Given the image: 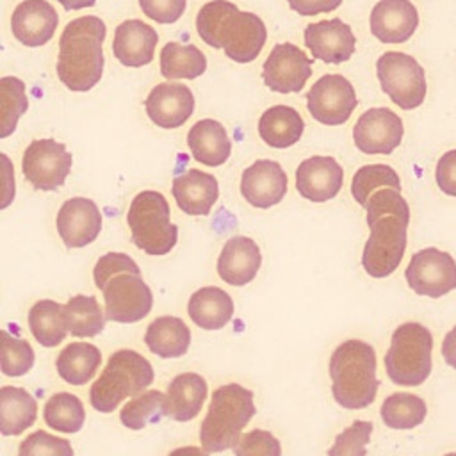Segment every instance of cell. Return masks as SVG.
I'll use <instances>...</instances> for the list:
<instances>
[{
    "mask_svg": "<svg viewBox=\"0 0 456 456\" xmlns=\"http://www.w3.org/2000/svg\"><path fill=\"white\" fill-rule=\"evenodd\" d=\"M303 37L312 57L326 64H342L356 50V36L340 18L308 23Z\"/></svg>",
    "mask_w": 456,
    "mask_h": 456,
    "instance_id": "cell-17",
    "label": "cell"
},
{
    "mask_svg": "<svg viewBox=\"0 0 456 456\" xmlns=\"http://www.w3.org/2000/svg\"><path fill=\"white\" fill-rule=\"evenodd\" d=\"M435 180L444 194L456 198V148L445 151L438 159L435 167Z\"/></svg>",
    "mask_w": 456,
    "mask_h": 456,
    "instance_id": "cell-48",
    "label": "cell"
},
{
    "mask_svg": "<svg viewBox=\"0 0 456 456\" xmlns=\"http://www.w3.org/2000/svg\"><path fill=\"white\" fill-rule=\"evenodd\" d=\"M287 187V173L271 159L255 160L240 176V194L255 208H271L278 205L285 198Z\"/></svg>",
    "mask_w": 456,
    "mask_h": 456,
    "instance_id": "cell-18",
    "label": "cell"
},
{
    "mask_svg": "<svg viewBox=\"0 0 456 456\" xmlns=\"http://www.w3.org/2000/svg\"><path fill=\"white\" fill-rule=\"evenodd\" d=\"M73 164L71 153L55 139H34L23 151L21 171L37 191H55L64 185Z\"/></svg>",
    "mask_w": 456,
    "mask_h": 456,
    "instance_id": "cell-10",
    "label": "cell"
},
{
    "mask_svg": "<svg viewBox=\"0 0 456 456\" xmlns=\"http://www.w3.org/2000/svg\"><path fill=\"white\" fill-rule=\"evenodd\" d=\"M105 23L93 14L71 20L59 37L57 77L73 93L93 89L103 75Z\"/></svg>",
    "mask_w": 456,
    "mask_h": 456,
    "instance_id": "cell-2",
    "label": "cell"
},
{
    "mask_svg": "<svg viewBox=\"0 0 456 456\" xmlns=\"http://www.w3.org/2000/svg\"><path fill=\"white\" fill-rule=\"evenodd\" d=\"M126 224L132 242L148 255H167L176 246L178 228L171 223L169 205L162 192H137L130 201Z\"/></svg>",
    "mask_w": 456,
    "mask_h": 456,
    "instance_id": "cell-7",
    "label": "cell"
},
{
    "mask_svg": "<svg viewBox=\"0 0 456 456\" xmlns=\"http://www.w3.org/2000/svg\"><path fill=\"white\" fill-rule=\"evenodd\" d=\"M376 75L383 93L401 109L411 110L424 103L428 84L424 68L404 52H385L376 61Z\"/></svg>",
    "mask_w": 456,
    "mask_h": 456,
    "instance_id": "cell-8",
    "label": "cell"
},
{
    "mask_svg": "<svg viewBox=\"0 0 456 456\" xmlns=\"http://www.w3.org/2000/svg\"><path fill=\"white\" fill-rule=\"evenodd\" d=\"M64 315L68 331L73 337H96L105 328V310L100 306L94 296L77 294L64 305Z\"/></svg>",
    "mask_w": 456,
    "mask_h": 456,
    "instance_id": "cell-35",
    "label": "cell"
},
{
    "mask_svg": "<svg viewBox=\"0 0 456 456\" xmlns=\"http://www.w3.org/2000/svg\"><path fill=\"white\" fill-rule=\"evenodd\" d=\"M403 119L388 107L365 110L353 126L354 146L365 155H390L403 141Z\"/></svg>",
    "mask_w": 456,
    "mask_h": 456,
    "instance_id": "cell-15",
    "label": "cell"
},
{
    "mask_svg": "<svg viewBox=\"0 0 456 456\" xmlns=\"http://www.w3.org/2000/svg\"><path fill=\"white\" fill-rule=\"evenodd\" d=\"M372 428L369 420H354L337 435L333 445L328 449V456H365Z\"/></svg>",
    "mask_w": 456,
    "mask_h": 456,
    "instance_id": "cell-42",
    "label": "cell"
},
{
    "mask_svg": "<svg viewBox=\"0 0 456 456\" xmlns=\"http://www.w3.org/2000/svg\"><path fill=\"white\" fill-rule=\"evenodd\" d=\"M66 11H78L86 7H93L96 0H57Z\"/></svg>",
    "mask_w": 456,
    "mask_h": 456,
    "instance_id": "cell-52",
    "label": "cell"
},
{
    "mask_svg": "<svg viewBox=\"0 0 456 456\" xmlns=\"http://www.w3.org/2000/svg\"><path fill=\"white\" fill-rule=\"evenodd\" d=\"M442 356L447 365L456 369V326L451 328L442 342Z\"/></svg>",
    "mask_w": 456,
    "mask_h": 456,
    "instance_id": "cell-50",
    "label": "cell"
},
{
    "mask_svg": "<svg viewBox=\"0 0 456 456\" xmlns=\"http://www.w3.org/2000/svg\"><path fill=\"white\" fill-rule=\"evenodd\" d=\"M404 278L415 294L442 297L456 289V260L438 248H424L411 255Z\"/></svg>",
    "mask_w": 456,
    "mask_h": 456,
    "instance_id": "cell-11",
    "label": "cell"
},
{
    "mask_svg": "<svg viewBox=\"0 0 456 456\" xmlns=\"http://www.w3.org/2000/svg\"><path fill=\"white\" fill-rule=\"evenodd\" d=\"M55 228L66 248H84L94 242L102 232L100 208L89 198H69L57 212Z\"/></svg>",
    "mask_w": 456,
    "mask_h": 456,
    "instance_id": "cell-16",
    "label": "cell"
},
{
    "mask_svg": "<svg viewBox=\"0 0 456 456\" xmlns=\"http://www.w3.org/2000/svg\"><path fill=\"white\" fill-rule=\"evenodd\" d=\"M367 210V224L372 223L374 219L381 217V216H399L404 221L410 223V207L408 201L403 198L401 191L390 189V187H383L378 189L367 201L365 205Z\"/></svg>",
    "mask_w": 456,
    "mask_h": 456,
    "instance_id": "cell-43",
    "label": "cell"
},
{
    "mask_svg": "<svg viewBox=\"0 0 456 456\" xmlns=\"http://www.w3.org/2000/svg\"><path fill=\"white\" fill-rule=\"evenodd\" d=\"M105 301V315L114 322H137L144 319L153 305V294L141 273H119L100 289Z\"/></svg>",
    "mask_w": 456,
    "mask_h": 456,
    "instance_id": "cell-12",
    "label": "cell"
},
{
    "mask_svg": "<svg viewBox=\"0 0 456 456\" xmlns=\"http://www.w3.org/2000/svg\"><path fill=\"white\" fill-rule=\"evenodd\" d=\"M289 7L301 16H315L321 12L335 11L342 5V0H287Z\"/></svg>",
    "mask_w": 456,
    "mask_h": 456,
    "instance_id": "cell-49",
    "label": "cell"
},
{
    "mask_svg": "<svg viewBox=\"0 0 456 456\" xmlns=\"http://www.w3.org/2000/svg\"><path fill=\"white\" fill-rule=\"evenodd\" d=\"M331 394L337 404L362 410L374 403L379 379L376 376V351L363 340L342 342L330 358Z\"/></svg>",
    "mask_w": 456,
    "mask_h": 456,
    "instance_id": "cell-3",
    "label": "cell"
},
{
    "mask_svg": "<svg viewBox=\"0 0 456 456\" xmlns=\"http://www.w3.org/2000/svg\"><path fill=\"white\" fill-rule=\"evenodd\" d=\"M233 452L235 456H281V445L271 431L253 429L240 435Z\"/></svg>",
    "mask_w": 456,
    "mask_h": 456,
    "instance_id": "cell-45",
    "label": "cell"
},
{
    "mask_svg": "<svg viewBox=\"0 0 456 456\" xmlns=\"http://www.w3.org/2000/svg\"><path fill=\"white\" fill-rule=\"evenodd\" d=\"M28 109L23 80L16 77H4L0 80V137H9L20 116Z\"/></svg>",
    "mask_w": 456,
    "mask_h": 456,
    "instance_id": "cell-40",
    "label": "cell"
},
{
    "mask_svg": "<svg viewBox=\"0 0 456 456\" xmlns=\"http://www.w3.org/2000/svg\"><path fill=\"white\" fill-rule=\"evenodd\" d=\"M43 419L48 428L61 433H77L86 422V410L82 401L68 392L53 394L45 408Z\"/></svg>",
    "mask_w": 456,
    "mask_h": 456,
    "instance_id": "cell-37",
    "label": "cell"
},
{
    "mask_svg": "<svg viewBox=\"0 0 456 456\" xmlns=\"http://www.w3.org/2000/svg\"><path fill=\"white\" fill-rule=\"evenodd\" d=\"M207 69V57L196 45L171 41L160 50V73L169 82L196 78Z\"/></svg>",
    "mask_w": 456,
    "mask_h": 456,
    "instance_id": "cell-34",
    "label": "cell"
},
{
    "mask_svg": "<svg viewBox=\"0 0 456 456\" xmlns=\"http://www.w3.org/2000/svg\"><path fill=\"white\" fill-rule=\"evenodd\" d=\"M119 273H141V269L135 264V260L125 253H116V251L105 253L103 256L98 258V262L93 269L94 285L98 289H102L109 278H112L114 274H119Z\"/></svg>",
    "mask_w": 456,
    "mask_h": 456,
    "instance_id": "cell-46",
    "label": "cell"
},
{
    "mask_svg": "<svg viewBox=\"0 0 456 456\" xmlns=\"http://www.w3.org/2000/svg\"><path fill=\"white\" fill-rule=\"evenodd\" d=\"M262 265L258 244L246 235L228 239L217 258V274L223 281L233 287L248 285L255 280Z\"/></svg>",
    "mask_w": 456,
    "mask_h": 456,
    "instance_id": "cell-24",
    "label": "cell"
},
{
    "mask_svg": "<svg viewBox=\"0 0 456 456\" xmlns=\"http://www.w3.org/2000/svg\"><path fill=\"white\" fill-rule=\"evenodd\" d=\"M37 403L21 387L0 388V433L4 436L21 435L36 422Z\"/></svg>",
    "mask_w": 456,
    "mask_h": 456,
    "instance_id": "cell-31",
    "label": "cell"
},
{
    "mask_svg": "<svg viewBox=\"0 0 456 456\" xmlns=\"http://www.w3.org/2000/svg\"><path fill=\"white\" fill-rule=\"evenodd\" d=\"M187 144L194 160L210 167L224 164L232 153V141L226 128L212 118L200 119L191 126Z\"/></svg>",
    "mask_w": 456,
    "mask_h": 456,
    "instance_id": "cell-27",
    "label": "cell"
},
{
    "mask_svg": "<svg viewBox=\"0 0 456 456\" xmlns=\"http://www.w3.org/2000/svg\"><path fill=\"white\" fill-rule=\"evenodd\" d=\"M369 27L381 43H406L419 27V11L410 0H379L370 11Z\"/></svg>",
    "mask_w": 456,
    "mask_h": 456,
    "instance_id": "cell-21",
    "label": "cell"
},
{
    "mask_svg": "<svg viewBox=\"0 0 456 456\" xmlns=\"http://www.w3.org/2000/svg\"><path fill=\"white\" fill-rule=\"evenodd\" d=\"M383 187H390L395 191H401V178L387 164H369L362 166L354 175L351 182V194L358 205L365 208L369 198Z\"/></svg>",
    "mask_w": 456,
    "mask_h": 456,
    "instance_id": "cell-38",
    "label": "cell"
},
{
    "mask_svg": "<svg viewBox=\"0 0 456 456\" xmlns=\"http://www.w3.org/2000/svg\"><path fill=\"white\" fill-rule=\"evenodd\" d=\"M144 342L160 358H180L191 346V330L180 317L162 315L150 322Z\"/></svg>",
    "mask_w": 456,
    "mask_h": 456,
    "instance_id": "cell-30",
    "label": "cell"
},
{
    "mask_svg": "<svg viewBox=\"0 0 456 456\" xmlns=\"http://www.w3.org/2000/svg\"><path fill=\"white\" fill-rule=\"evenodd\" d=\"M255 411L253 392L242 385L228 383L216 388L200 428L201 447L208 452L233 447Z\"/></svg>",
    "mask_w": 456,
    "mask_h": 456,
    "instance_id": "cell-4",
    "label": "cell"
},
{
    "mask_svg": "<svg viewBox=\"0 0 456 456\" xmlns=\"http://www.w3.org/2000/svg\"><path fill=\"white\" fill-rule=\"evenodd\" d=\"M157 30L142 20H125L114 30L112 53L126 68H141L153 61Z\"/></svg>",
    "mask_w": 456,
    "mask_h": 456,
    "instance_id": "cell-23",
    "label": "cell"
},
{
    "mask_svg": "<svg viewBox=\"0 0 456 456\" xmlns=\"http://www.w3.org/2000/svg\"><path fill=\"white\" fill-rule=\"evenodd\" d=\"M59 25L55 7L46 0H23L11 14L12 36L25 46L46 45Z\"/></svg>",
    "mask_w": 456,
    "mask_h": 456,
    "instance_id": "cell-22",
    "label": "cell"
},
{
    "mask_svg": "<svg viewBox=\"0 0 456 456\" xmlns=\"http://www.w3.org/2000/svg\"><path fill=\"white\" fill-rule=\"evenodd\" d=\"M18 456H73V447L66 438L37 429L23 438Z\"/></svg>",
    "mask_w": 456,
    "mask_h": 456,
    "instance_id": "cell-44",
    "label": "cell"
},
{
    "mask_svg": "<svg viewBox=\"0 0 456 456\" xmlns=\"http://www.w3.org/2000/svg\"><path fill=\"white\" fill-rule=\"evenodd\" d=\"M28 328L43 347L59 346L68 331L64 305L52 299H39L28 310Z\"/></svg>",
    "mask_w": 456,
    "mask_h": 456,
    "instance_id": "cell-33",
    "label": "cell"
},
{
    "mask_svg": "<svg viewBox=\"0 0 456 456\" xmlns=\"http://www.w3.org/2000/svg\"><path fill=\"white\" fill-rule=\"evenodd\" d=\"M381 419L392 429H413L424 422L428 406L426 401L410 392L390 394L381 404Z\"/></svg>",
    "mask_w": 456,
    "mask_h": 456,
    "instance_id": "cell-36",
    "label": "cell"
},
{
    "mask_svg": "<svg viewBox=\"0 0 456 456\" xmlns=\"http://www.w3.org/2000/svg\"><path fill=\"white\" fill-rule=\"evenodd\" d=\"M151 381V363L134 349H119L110 354L100 378L91 385V406L102 413H110L126 397L142 394Z\"/></svg>",
    "mask_w": 456,
    "mask_h": 456,
    "instance_id": "cell-5",
    "label": "cell"
},
{
    "mask_svg": "<svg viewBox=\"0 0 456 456\" xmlns=\"http://www.w3.org/2000/svg\"><path fill=\"white\" fill-rule=\"evenodd\" d=\"M164 399L166 394L160 390H144L121 408V424L132 431H137L146 428L150 422L159 420L164 415Z\"/></svg>",
    "mask_w": 456,
    "mask_h": 456,
    "instance_id": "cell-39",
    "label": "cell"
},
{
    "mask_svg": "<svg viewBox=\"0 0 456 456\" xmlns=\"http://www.w3.org/2000/svg\"><path fill=\"white\" fill-rule=\"evenodd\" d=\"M102 353L89 342H71L57 356L55 367L59 376L75 387L91 381L100 369Z\"/></svg>",
    "mask_w": 456,
    "mask_h": 456,
    "instance_id": "cell-32",
    "label": "cell"
},
{
    "mask_svg": "<svg viewBox=\"0 0 456 456\" xmlns=\"http://www.w3.org/2000/svg\"><path fill=\"white\" fill-rule=\"evenodd\" d=\"M312 75V59L292 43H276L262 66V80L274 93H299Z\"/></svg>",
    "mask_w": 456,
    "mask_h": 456,
    "instance_id": "cell-14",
    "label": "cell"
},
{
    "mask_svg": "<svg viewBox=\"0 0 456 456\" xmlns=\"http://www.w3.org/2000/svg\"><path fill=\"white\" fill-rule=\"evenodd\" d=\"M187 312L196 326L221 330L233 315V299L219 287H201L189 297Z\"/></svg>",
    "mask_w": 456,
    "mask_h": 456,
    "instance_id": "cell-29",
    "label": "cell"
},
{
    "mask_svg": "<svg viewBox=\"0 0 456 456\" xmlns=\"http://www.w3.org/2000/svg\"><path fill=\"white\" fill-rule=\"evenodd\" d=\"M344 183L342 166L328 155H314L305 159L296 169L297 192L314 203L333 200Z\"/></svg>",
    "mask_w": 456,
    "mask_h": 456,
    "instance_id": "cell-20",
    "label": "cell"
},
{
    "mask_svg": "<svg viewBox=\"0 0 456 456\" xmlns=\"http://www.w3.org/2000/svg\"><path fill=\"white\" fill-rule=\"evenodd\" d=\"M207 381L196 372H182L171 379L164 399V415L178 422L192 420L205 399H207Z\"/></svg>",
    "mask_w": 456,
    "mask_h": 456,
    "instance_id": "cell-26",
    "label": "cell"
},
{
    "mask_svg": "<svg viewBox=\"0 0 456 456\" xmlns=\"http://www.w3.org/2000/svg\"><path fill=\"white\" fill-rule=\"evenodd\" d=\"M196 30L212 48H221L235 62L255 61L267 39V28L260 16L239 11L233 2L210 0L196 14Z\"/></svg>",
    "mask_w": 456,
    "mask_h": 456,
    "instance_id": "cell-1",
    "label": "cell"
},
{
    "mask_svg": "<svg viewBox=\"0 0 456 456\" xmlns=\"http://www.w3.org/2000/svg\"><path fill=\"white\" fill-rule=\"evenodd\" d=\"M433 335L420 322L397 326L385 354V370L392 383L401 387H419L431 374Z\"/></svg>",
    "mask_w": 456,
    "mask_h": 456,
    "instance_id": "cell-6",
    "label": "cell"
},
{
    "mask_svg": "<svg viewBox=\"0 0 456 456\" xmlns=\"http://www.w3.org/2000/svg\"><path fill=\"white\" fill-rule=\"evenodd\" d=\"M173 198L187 216H208L219 198L217 178L196 167L173 178Z\"/></svg>",
    "mask_w": 456,
    "mask_h": 456,
    "instance_id": "cell-25",
    "label": "cell"
},
{
    "mask_svg": "<svg viewBox=\"0 0 456 456\" xmlns=\"http://www.w3.org/2000/svg\"><path fill=\"white\" fill-rule=\"evenodd\" d=\"M444 456H456V452H447V454H444Z\"/></svg>",
    "mask_w": 456,
    "mask_h": 456,
    "instance_id": "cell-53",
    "label": "cell"
},
{
    "mask_svg": "<svg viewBox=\"0 0 456 456\" xmlns=\"http://www.w3.org/2000/svg\"><path fill=\"white\" fill-rule=\"evenodd\" d=\"M370 235L363 246L362 265L372 278L390 276L401 264L408 242V221L399 216H381L367 224Z\"/></svg>",
    "mask_w": 456,
    "mask_h": 456,
    "instance_id": "cell-9",
    "label": "cell"
},
{
    "mask_svg": "<svg viewBox=\"0 0 456 456\" xmlns=\"http://www.w3.org/2000/svg\"><path fill=\"white\" fill-rule=\"evenodd\" d=\"M305 130L301 114L289 105H274L262 112L258 119L260 139L276 150L294 146Z\"/></svg>",
    "mask_w": 456,
    "mask_h": 456,
    "instance_id": "cell-28",
    "label": "cell"
},
{
    "mask_svg": "<svg viewBox=\"0 0 456 456\" xmlns=\"http://www.w3.org/2000/svg\"><path fill=\"white\" fill-rule=\"evenodd\" d=\"M139 7L157 23H175L182 18L187 0H139Z\"/></svg>",
    "mask_w": 456,
    "mask_h": 456,
    "instance_id": "cell-47",
    "label": "cell"
},
{
    "mask_svg": "<svg viewBox=\"0 0 456 456\" xmlns=\"http://www.w3.org/2000/svg\"><path fill=\"white\" fill-rule=\"evenodd\" d=\"M148 118L160 128H178L194 112V94L182 82H160L144 100Z\"/></svg>",
    "mask_w": 456,
    "mask_h": 456,
    "instance_id": "cell-19",
    "label": "cell"
},
{
    "mask_svg": "<svg viewBox=\"0 0 456 456\" xmlns=\"http://www.w3.org/2000/svg\"><path fill=\"white\" fill-rule=\"evenodd\" d=\"M169 456H208V451H205L203 447H196V445H185V447H178V449L171 451Z\"/></svg>",
    "mask_w": 456,
    "mask_h": 456,
    "instance_id": "cell-51",
    "label": "cell"
},
{
    "mask_svg": "<svg viewBox=\"0 0 456 456\" xmlns=\"http://www.w3.org/2000/svg\"><path fill=\"white\" fill-rule=\"evenodd\" d=\"M358 105L353 84L338 75H322L306 93V109L310 116L328 126L346 123Z\"/></svg>",
    "mask_w": 456,
    "mask_h": 456,
    "instance_id": "cell-13",
    "label": "cell"
},
{
    "mask_svg": "<svg viewBox=\"0 0 456 456\" xmlns=\"http://www.w3.org/2000/svg\"><path fill=\"white\" fill-rule=\"evenodd\" d=\"M34 349L23 340L7 333V330L0 331V367L5 376H23L34 365Z\"/></svg>",
    "mask_w": 456,
    "mask_h": 456,
    "instance_id": "cell-41",
    "label": "cell"
}]
</instances>
